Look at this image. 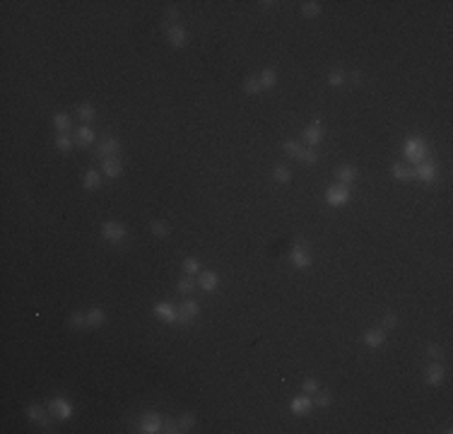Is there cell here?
I'll return each mask as SVG.
<instances>
[{"label":"cell","instance_id":"obj_1","mask_svg":"<svg viewBox=\"0 0 453 434\" xmlns=\"http://www.w3.org/2000/svg\"><path fill=\"white\" fill-rule=\"evenodd\" d=\"M427 155H429V147H427V142L422 140V137H408L405 140V157L412 162H424L427 160Z\"/></svg>","mask_w":453,"mask_h":434},{"label":"cell","instance_id":"obj_2","mask_svg":"<svg viewBox=\"0 0 453 434\" xmlns=\"http://www.w3.org/2000/svg\"><path fill=\"white\" fill-rule=\"evenodd\" d=\"M101 236L106 241H111V244H121L128 236V229H126V225H121V222H104L101 225Z\"/></svg>","mask_w":453,"mask_h":434},{"label":"cell","instance_id":"obj_3","mask_svg":"<svg viewBox=\"0 0 453 434\" xmlns=\"http://www.w3.org/2000/svg\"><path fill=\"white\" fill-rule=\"evenodd\" d=\"M325 203L333 207H340V205H347L350 203V191H347V186H330L328 191H325Z\"/></svg>","mask_w":453,"mask_h":434},{"label":"cell","instance_id":"obj_4","mask_svg":"<svg viewBox=\"0 0 453 434\" xmlns=\"http://www.w3.org/2000/svg\"><path fill=\"white\" fill-rule=\"evenodd\" d=\"M200 314V304L195 301V299H186L181 306H179V319H176V323H183V326H188L191 321L195 319Z\"/></svg>","mask_w":453,"mask_h":434},{"label":"cell","instance_id":"obj_5","mask_svg":"<svg viewBox=\"0 0 453 434\" xmlns=\"http://www.w3.org/2000/svg\"><path fill=\"white\" fill-rule=\"evenodd\" d=\"M48 410H51L53 417H58V420H70L72 417V405H70L65 398H53L48 403Z\"/></svg>","mask_w":453,"mask_h":434},{"label":"cell","instance_id":"obj_6","mask_svg":"<svg viewBox=\"0 0 453 434\" xmlns=\"http://www.w3.org/2000/svg\"><path fill=\"white\" fill-rule=\"evenodd\" d=\"M140 432H142V434L164 432V427H162V420H159L157 412H147V415H142V420H140Z\"/></svg>","mask_w":453,"mask_h":434},{"label":"cell","instance_id":"obj_7","mask_svg":"<svg viewBox=\"0 0 453 434\" xmlns=\"http://www.w3.org/2000/svg\"><path fill=\"white\" fill-rule=\"evenodd\" d=\"M290 263H292L294 268H299V270H304V268L311 266V256H309V251H306L301 244H296L294 249L290 251Z\"/></svg>","mask_w":453,"mask_h":434},{"label":"cell","instance_id":"obj_8","mask_svg":"<svg viewBox=\"0 0 453 434\" xmlns=\"http://www.w3.org/2000/svg\"><path fill=\"white\" fill-rule=\"evenodd\" d=\"M27 415H29V420L36 422L41 430H48V427H51V410H44L41 405H29Z\"/></svg>","mask_w":453,"mask_h":434},{"label":"cell","instance_id":"obj_9","mask_svg":"<svg viewBox=\"0 0 453 434\" xmlns=\"http://www.w3.org/2000/svg\"><path fill=\"white\" fill-rule=\"evenodd\" d=\"M166 39H169V44L174 48H183L186 39H188V32L183 29L181 24H171V27H166Z\"/></svg>","mask_w":453,"mask_h":434},{"label":"cell","instance_id":"obj_10","mask_svg":"<svg viewBox=\"0 0 453 434\" xmlns=\"http://www.w3.org/2000/svg\"><path fill=\"white\" fill-rule=\"evenodd\" d=\"M118 150H121V145H118V140H116V137H104V140L99 142V147H97V157H99V160L116 157V155H118Z\"/></svg>","mask_w":453,"mask_h":434},{"label":"cell","instance_id":"obj_11","mask_svg":"<svg viewBox=\"0 0 453 434\" xmlns=\"http://www.w3.org/2000/svg\"><path fill=\"white\" fill-rule=\"evenodd\" d=\"M155 316L159 321H164V323H176L179 319V309L174 306V304H166V301H162L155 306Z\"/></svg>","mask_w":453,"mask_h":434},{"label":"cell","instance_id":"obj_12","mask_svg":"<svg viewBox=\"0 0 453 434\" xmlns=\"http://www.w3.org/2000/svg\"><path fill=\"white\" fill-rule=\"evenodd\" d=\"M311 408H314V401L309 398V393H304V396H296L294 401H292V405H290L292 415H296V417H304V415H309V412H311Z\"/></svg>","mask_w":453,"mask_h":434},{"label":"cell","instance_id":"obj_13","mask_svg":"<svg viewBox=\"0 0 453 434\" xmlns=\"http://www.w3.org/2000/svg\"><path fill=\"white\" fill-rule=\"evenodd\" d=\"M304 140L311 145V147H316L318 142L323 140V128H321V118H314L311 121V126H306L304 128Z\"/></svg>","mask_w":453,"mask_h":434},{"label":"cell","instance_id":"obj_14","mask_svg":"<svg viewBox=\"0 0 453 434\" xmlns=\"http://www.w3.org/2000/svg\"><path fill=\"white\" fill-rule=\"evenodd\" d=\"M434 176H436V167H434V162L424 160V162H420V164L415 167V179H422L424 183H431L434 181Z\"/></svg>","mask_w":453,"mask_h":434},{"label":"cell","instance_id":"obj_15","mask_svg":"<svg viewBox=\"0 0 453 434\" xmlns=\"http://www.w3.org/2000/svg\"><path fill=\"white\" fill-rule=\"evenodd\" d=\"M444 376H446V371H444V367L439 365V362L429 365V369L424 371V379H427L429 386H441L444 384Z\"/></svg>","mask_w":453,"mask_h":434},{"label":"cell","instance_id":"obj_16","mask_svg":"<svg viewBox=\"0 0 453 434\" xmlns=\"http://www.w3.org/2000/svg\"><path fill=\"white\" fill-rule=\"evenodd\" d=\"M101 171H104V176H109V179H116V176H121V171H123V164L118 157H106V160H101Z\"/></svg>","mask_w":453,"mask_h":434},{"label":"cell","instance_id":"obj_17","mask_svg":"<svg viewBox=\"0 0 453 434\" xmlns=\"http://www.w3.org/2000/svg\"><path fill=\"white\" fill-rule=\"evenodd\" d=\"M94 140H97V133L92 131L90 126H82V128H77V133H75V142H77L80 147H90Z\"/></svg>","mask_w":453,"mask_h":434},{"label":"cell","instance_id":"obj_18","mask_svg":"<svg viewBox=\"0 0 453 434\" xmlns=\"http://www.w3.org/2000/svg\"><path fill=\"white\" fill-rule=\"evenodd\" d=\"M364 343L369 345V347H381V345L386 343L384 328H371V331H366V333H364Z\"/></svg>","mask_w":453,"mask_h":434},{"label":"cell","instance_id":"obj_19","mask_svg":"<svg viewBox=\"0 0 453 434\" xmlns=\"http://www.w3.org/2000/svg\"><path fill=\"white\" fill-rule=\"evenodd\" d=\"M198 285L203 287L205 292H212V290H217V285H220V275L212 273V270H207L198 277Z\"/></svg>","mask_w":453,"mask_h":434},{"label":"cell","instance_id":"obj_20","mask_svg":"<svg viewBox=\"0 0 453 434\" xmlns=\"http://www.w3.org/2000/svg\"><path fill=\"white\" fill-rule=\"evenodd\" d=\"M393 176H395L398 181H412V179H415V169L408 167V164L395 162V164H393Z\"/></svg>","mask_w":453,"mask_h":434},{"label":"cell","instance_id":"obj_21","mask_svg":"<svg viewBox=\"0 0 453 434\" xmlns=\"http://www.w3.org/2000/svg\"><path fill=\"white\" fill-rule=\"evenodd\" d=\"M82 186H85L87 191H97V188L101 186V176H99V171H94V169L85 171V176H82Z\"/></svg>","mask_w":453,"mask_h":434},{"label":"cell","instance_id":"obj_22","mask_svg":"<svg viewBox=\"0 0 453 434\" xmlns=\"http://www.w3.org/2000/svg\"><path fill=\"white\" fill-rule=\"evenodd\" d=\"M335 176L340 179V183H352L357 179V169L355 167H338L335 169Z\"/></svg>","mask_w":453,"mask_h":434},{"label":"cell","instance_id":"obj_23","mask_svg":"<svg viewBox=\"0 0 453 434\" xmlns=\"http://www.w3.org/2000/svg\"><path fill=\"white\" fill-rule=\"evenodd\" d=\"M150 232H152L157 239H166V236L171 234V227H169L166 222H162V220H155V222L150 225Z\"/></svg>","mask_w":453,"mask_h":434},{"label":"cell","instance_id":"obj_24","mask_svg":"<svg viewBox=\"0 0 453 434\" xmlns=\"http://www.w3.org/2000/svg\"><path fill=\"white\" fill-rule=\"evenodd\" d=\"M53 126H56L61 133H70V131H72V121H70L68 114H56L53 116Z\"/></svg>","mask_w":453,"mask_h":434},{"label":"cell","instance_id":"obj_25","mask_svg":"<svg viewBox=\"0 0 453 434\" xmlns=\"http://www.w3.org/2000/svg\"><path fill=\"white\" fill-rule=\"evenodd\" d=\"M258 80H260V87H263V90H272V87L277 85V75H275V70H263Z\"/></svg>","mask_w":453,"mask_h":434},{"label":"cell","instance_id":"obj_26","mask_svg":"<svg viewBox=\"0 0 453 434\" xmlns=\"http://www.w3.org/2000/svg\"><path fill=\"white\" fill-rule=\"evenodd\" d=\"M53 142H56V147H58L61 152H68V150H72V142H75V140L70 137V133H58Z\"/></svg>","mask_w":453,"mask_h":434},{"label":"cell","instance_id":"obj_27","mask_svg":"<svg viewBox=\"0 0 453 434\" xmlns=\"http://www.w3.org/2000/svg\"><path fill=\"white\" fill-rule=\"evenodd\" d=\"M104 321H106L104 309H90L87 311V326H101Z\"/></svg>","mask_w":453,"mask_h":434},{"label":"cell","instance_id":"obj_28","mask_svg":"<svg viewBox=\"0 0 453 434\" xmlns=\"http://www.w3.org/2000/svg\"><path fill=\"white\" fill-rule=\"evenodd\" d=\"M285 152H287V155H292V157H296V160H301V157H304V147H301L296 140H285Z\"/></svg>","mask_w":453,"mask_h":434},{"label":"cell","instance_id":"obj_29","mask_svg":"<svg viewBox=\"0 0 453 434\" xmlns=\"http://www.w3.org/2000/svg\"><path fill=\"white\" fill-rule=\"evenodd\" d=\"M176 290H179L181 295H191V292L195 290V280H193L191 275H186V277H181V280L176 282Z\"/></svg>","mask_w":453,"mask_h":434},{"label":"cell","instance_id":"obj_30","mask_svg":"<svg viewBox=\"0 0 453 434\" xmlns=\"http://www.w3.org/2000/svg\"><path fill=\"white\" fill-rule=\"evenodd\" d=\"M314 396H316V398H314V405H318V408H328V405L333 403V396L323 389H318Z\"/></svg>","mask_w":453,"mask_h":434},{"label":"cell","instance_id":"obj_31","mask_svg":"<svg viewBox=\"0 0 453 434\" xmlns=\"http://www.w3.org/2000/svg\"><path fill=\"white\" fill-rule=\"evenodd\" d=\"M272 179L277 183H290L292 181V171L287 169V167H275V171H272Z\"/></svg>","mask_w":453,"mask_h":434},{"label":"cell","instance_id":"obj_32","mask_svg":"<svg viewBox=\"0 0 453 434\" xmlns=\"http://www.w3.org/2000/svg\"><path fill=\"white\" fill-rule=\"evenodd\" d=\"M301 15L304 17H318L321 15V2H314V0L311 2H304L301 5Z\"/></svg>","mask_w":453,"mask_h":434},{"label":"cell","instance_id":"obj_33","mask_svg":"<svg viewBox=\"0 0 453 434\" xmlns=\"http://www.w3.org/2000/svg\"><path fill=\"white\" fill-rule=\"evenodd\" d=\"M77 116H80V121H92L97 116V109L92 104H80L77 106Z\"/></svg>","mask_w":453,"mask_h":434},{"label":"cell","instance_id":"obj_34","mask_svg":"<svg viewBox=\"0 0 453 434\" xmlns=\"http://www.w3.org/2000/svg\"><path fill=\"white\" fill-rule=\"evenodd\" d=\"M260 90H263V87H260V80H258V77H246V80H244V92H246V94H258Z\"/></svg>","mask_w":453,"mask_h":434},{"label":"cell","instance_id":"obj_35","mask_svg":"<svg viewBox=\"0 0 453 434\" xmlns=\"http://www.w3.org/2000/svg\"><path fill=\"white\" fill-rule=\"evenodd\" d=\"M198 270H200V263H198V258H191V256H188V258L183 261V273H186V275H195Z\"/></svg>","mask_w":453,"mask_h":434},{"label":"cell","instance_id":"obj_36","mask_svg":"<svg viewBox=\"0 0 453 434\" xmlns=\"http://www.w3.org/2000/svg\"><path fill=\"white\" fill-rule=\"evenodd\" d=\"M318 389H321V381L318 379H304V384H301V391L309 393V396H314Z\"/></svg>","mask_w":453,"mask_h":434},{"label":"cell","instance_id":"obj_37","mask_svg":"<svg viewBox=\"0 0 453 434\" xmlns=\"http://www.w3.org/2000/svg\"><path fill=\"white\" fill-rule=\"evenodd\" d=\"M70 326H72V328H85V326H87V314L75 311V314L70 316Z\"/></svg>","mask_w":453,"mask_h":434},{"label":"cell","instance_id":"obj_38","mask_svg":"<svg viewBox=\"0 0 453 434\" xmlns=\"http://www.w3.org/2000/svg\"><path fill=\"white\" fill-rule=\"evenodd\" d=\"M179 425H181L183 432H186V430H193V427H195V415H191V412L181 415V417H179Z\"/></svg>","mask_w":453,"mask_h":434},{"label":"cell","instance_id":"obj_39","mask_svg":"<svg viewBox=\"0 0 453 434\" xmlns=\"http://www.w3.org/2000/svg\"><path fill=\"white\" fill-rule=\"evenodd\" d=\"M328 85H330V87H342V85H345V75H342L340 70H333V72L328 75Z\"/></svg>","mask_w":453,"mask_h":434},{"label":"cell","instance_id":"obj_40","mask_svg":"<svg viewBox=\"0 0 453 434\" xmlns=\"http://www.w3.org/2000/svg\"><path fill=\"white\" fill-rule=\"evenodd\" d=\"M427 355H429V357H431V360H434V362H439V360L444 357V352H441V347H439V345H436V343H431L429 347H427Z\"/></svg>","mask_w":453,"mask_h":434},{"label":"cell","instance_id":"obj_41","mask_svg":"<svg viewBox=\"0 0 453 434\" xmlns=\"http://www.w3.org/2000/svg\"><path fill=\"white\" fill-rule=\"evenodd\" d=\"M164 432L179 434V432H183V430H181V425H179V420H166V425H164Z\"/></svg>","mask_w":453,"mask_h":434},{"label":"cell","instance_id":"obj_42","mask_svg":"<svg viewBox=\"0 0 453 434\" xmlns=\"http://www.w3.org/2000/svg\"><path fill=\"white\" fill-rule=\"evenodd\" d=\"M301 160L306 162V164H316V162H318V152L314 150V147H311V150H304V157H301Z\"/></svg>","mask_w":453,"mask_h":434},{"label":"cell","instance_id":"obj_43","mask_svg":"<svg viewBox=\"0 0 453 434\" xmlns=\"http://www.w3.org/2000/svg\"><path fill=\"white\" fill-rule=\"evenodd\" d=\"M395 326H398V316L393 311H388L384 316V328H395Z\"/></svg>","mask_w":453,"mask_h":434},{"label":"cell","instance_id":"obj_44","mask_svg":"<svg viewBox=\"0 0 453 434\" xmlns=\"http://www.w3.org/2000/svg\"><path fill=\"white\" fill-rule=\"evenodd\" d=\"M164 17H166V22H176V20H179V10H176V7H166V10H164Z\"/></svg>","mask_w":453,"mask_h":434},{"label":"cell","instance_id":"obj_45","mask_svg":"<svg viewBox=\"0 0 453 434\" xmlns=\"http://www.w3.org/2000/svg\"><path fill=\"white\" fill-rule=\"evenodd\" d=\"M352 82H355V85H362V72H359V70L352 72Z\"/></svg>","mask_w":453,"mask_h":434},{"label":"cell","instance_id":"obj_46","mask_svg":"<svg viewBox=\"0 0 453 434\" xmlns=\"http://www.w3.org/2000/svg\"><path fill=\"white\" fill-rule=\"evenodd\" d=\"M260 5H263V7H265V10H270V7H275V5H277V2H272V0H268V2H260Z\"/></svg>","mask_w":453,"mask_h":434}]
</instances>
